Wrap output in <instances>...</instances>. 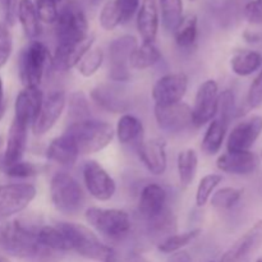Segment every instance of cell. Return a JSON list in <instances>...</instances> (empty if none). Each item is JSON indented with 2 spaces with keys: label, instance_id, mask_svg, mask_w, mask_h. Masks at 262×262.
<instances>
[{
  "label": "cell",
  "instance_id": "obj_40",
  "mask_svg": "<svg viewBox=\"0 0 262 262\" xmlns=\"http://www.w3.org/2000/svg\"><path fill=\"white\" fill-rule=\"evenodd\" d=\"M223 182V176L217 173H210L206 176L202 177L199 182V186L196 189V197H194V201H196L197 207H204L206 206L207 202L210 201L211 196L214 194V192L216 191V188L219 187V184Z\"/></svg>",
  "mask_w": 262,
  "mask_h": 262
},
{
  "label": "cell",
  "instance_id": "obj_53",
  "mask_svg": "<svg viewBox=\"0 0 262 262\" xmlns=\"http://www.w3.org/2000/svg\"><path fill=\"white\" fill-rule=\"evenodd\" d=\"M245 37L248 42H257L260 41V36L257 33H251V32H246L245 33Z\"/></svg>",
  "mask_w": 262,
  "mask_h": 262
},
{
  "label": "cell",
  "instance_id": "obj_31",
  "mask_svg": "<svg viewBox=\"0 0 262 262\" xmlns=\"http://www.w3.org/2000/svg\"><path fill=\"white\" fill-rule=\"evenodd\" d=\"M199 170V154L193 148L179 151L177 156V173L179 183L183 188L191 186Z\"/></svg>",
  "mask_w": 262,
  "mask_h": 262
},
{
  "label": "cell",
  "instance_id": "obj_32",
  "mask_svg": "<svg viewBox=\"0 0 262 262\" xmlns=\"http://www.w3.org/2000/svg\"><path fill=\"white\" fill-rule=\"evenodd\" d=\"M163 58L161 50L155 42H142L137 46L130 58V69L146 71L152 68Z\"/></svg>",
  "mask_w": 262,
  "mask_h": 262
},
{
  "label": "cell",
  "instance_id": "obj_58",
  "mask_svg": "<svg viewBox=\"0 0 262 262\" xmlns=\"http://www.w3.org/2000/svg\"><path fill=\"white\" fill-rule=\"evenodd\" d=\"M0 262H10V261L7 260V258H0Z\"/></svg>",
  "mask_w": 262,
  "mask_h": 262
},
{
  "label": "cell",
  "instance_id": "obj_33",
  "mask_svg": "<svg viewBox=\"0 0 262 262\" xmlns=\"http://www.w3.org/2000/svg\"><path fill=\"white\" fill-rule=\"evenodd\" d=\"M174 33V41L181 49H191L199 37V19L196 14L183 15Z\"/></svg>",
  "mask_w": 262,
  "mask_h": 262
},
{
  "label": "cell",
  "instance_id": "obj_10",
  "mask_svg": "<svg viewBox=\"0 0 262 262\" xmlns=\"http://www.w3.org/2000/svg\"><path fill=\"white\" fill-rule=\"evenodd\" d=\"M37 188L32 183H10L0 186V220L25 211L36 199Z\"/></svg>",
  "mask_w": 262,
  "mask_h": 262
},
{
  "label": "cell",
  "instance_id": "obj_43",
  "mask_svg": "<svg viewBox=\"0 0 262 262\" xmlns=\"http://www.w3.org/2000/svg\"><path fill=\"white\" fill-rule=\"evenodd\" d=\"M235 112V97L232 90H224L219 95V107L216 117L229 124Z\"/></svg>",
  "mask_w": 262,
  "mask_h": 262
},
{
  "label": "cell",
  "instance_id": "obj_37",
  "mask_svg": "<svg viewBox=\"0 0 262 262\" xmlns=\"http://www.w3.org/2000/svg\"><path fill=\"white\" fill-rule=\"evenodd\" d=\"M158 5L163 27L173 32L183 18V0H159Z\"/></svg>",
  "mask_w": 262,
  "mask_h": 262
},
{
  "label": "cell",
  "instance_id": "obj_23",
  "mask_svg": "<svg viewBox=\"0 0 262 262\" xmlns=\"http://www.w3.org/2000/svg\"><path fill=\"white\" fill-rule=\"evenodd\" d=\"M136 26L142 42H155L160 26L158 0H141L136 14Z\"/></svg>",
  "mask_w": 262,
  "mask_h": 262
},
{
  "label": "cell",
  "instance_id": "obj_20",
  "mask_svg": "<svg viewBox=\"0 0 262 262\" xmlns=\"http://www.w3.org/2000/svg\"><path fill=\"white\" fill-rule=\"evenodd\" d=\"M168 209V192L161 184L148 183L142 188L137 211L143 222L154 219Z\"/></svg>",
  "mask_w": 262,
  "mask_h": 262
},
{
  "label": "cell",
  "instance_id": "obj_21",
  "mask_svg": "<svg viewBox=\"0 0 262 262\" xmlns=\"http://www.w3.org/2000/svg\"><path fill=\"white\" fill-rule=\"evenodd\" d=\"M260 165V159L252 151L222 154L216 159V168L230 176H250L255 173Z\"/></svg>",
  "mask_w": 262,
  "mask_h": 262
},
{
  "label": "cell",
  "instance_id": "obj_34",
  "mask_svg": "<svg viewBox=\"0 0 262 262\" xmlns=\"http://www.w3.org/2000/svg\"><path fill=\"white\" fill-rule=\"evenodd\" d=\"M37 241L41 247L49 248L55 252L66 253L71 251L66 235L55 224L41 225L37 232Z\"/></svg>",
  "mask_w": 262,
  "mask_h": 262
},
{
  "label": "cell",
  "instance_id": "obj_50",
  "mask_svg": "<svg viewBox=\"0 0 262 262\" xmlns=\"http://www.w3.org/2000/svg\"><path fill=\"white\" fill-rule=\"evenodd\" d=\"M166 262H192V257L187 251L182 250L178 251V252L171 253Z\"/></svg>",
  "mask_w": 262,
  "mask_h": 262
},
{
  "label": "cell",
  "instance_id": "obj_17",
  "mask_svg": "<svg viewBox=\"0 0 262 262\" xmlns=\"http://www.w3.org/2000/svg\"><path fill=\"white\" fill-rule=\"evenodd\" d=\"M261 245L262 220H258L225 251L219 262H250Z\"/></svg>",
  "mask_w": 262,
  "mask_h": 262
},
{
  "label": "cell",
  "instance_id": "obj_26",
  "mask_svg": "<svg viewBox=\"0 0 262 262\" xmlns=\"http://www.w3.org/2000/svg\"><path fill=\"white\" fill-rule=\"evenodd\" d=\"M114 132L120 145L132 146V147L137 148L143 141L145 127L140 118L129 114V113H125V114L120 115L118 119Z\"/></svg>",
  "mask_w": 262,
  "mask_h": 262
},
{
  "label": "cell",
  "instance_id": "obj_4",
  "mask_svg": "<svg viewBox=\"0 0 262 262\" xmlns=\"http://www.w3.org/2000/svg\"><path fill=\"white\" fill-rule=\"evenodd\" d=\"M84 217L90 228L109 242H123L132 232V217L124 210L91 206L84 211Z\"/></svg>",
  "mask_w": 262,
  "mask_h": 262
},
{
  "label": "cell",
  "instance_id": "obj_56",
  "mask_svg": "<svg viewBox=\"0 0 262 262\" xmlns=\"http://www.w3.org/2000/svg\"><path fill=\"white\" fill-rule=\"evenodd\" d=\"M51 2H54L56 5H58V4H60V3L63 2V0H51Z\"/></svg>",
  "mask_w": 262,
  "mask_h": 262
},
{
  "label": "cell",
  "instance_id": "obj_57",
  "mask_svg": "<svg viewBox=\"0 0 262 262\" xmlns=\"http://www.w3.org/2000/svg\"><path fill=\"white\" fill-rule=\"evenodd\" d=\"M3 143H4V140H3V137H2V136H0V148H2Z\"/></svg>",
  "mask_w": 262,
  "mask_h": 262
},
{
  "label": "cell",
  "instance_id": "obj_3",
  "mask_svg": "<svg viewBox=\"0 0 262 262\" xmlns=\"http://www.w3.org/2000/svg\"><path fill=\"white\" fill-rule=\"evenodd\" d=\"M54 224L63 232L71 251L87 260L102 262L115 253L110 246L105 245L91 228L79 223L55 222Z\"/></svg>",
  "mask_w": 262,
  "mask_h": 262
},
{
  "label": "cell",
  "instance_id": "obj_24",
  "mask_svg": "<svg viewBox=\"0 0 262 262\" xmlns=\"http://www.w3.org/2000/svg\"><path fill=\"white\" fill-rule=\"evenodd\" d=\"M43 100V92L40 87H23L17 95L14 102V118L32 125Z\"/></svg>",
  "mask_w": 262,
  "mask_h": 262
},
{
  "label": "cell",
  "instance_id": "obj_30",
  "mask_svg": "<svg viewBox=\"0 0 262 262\" xmlns=\"http://www.w3.org/2000/svg\"><path fill=\"white\" fill-rule=\"evenodd\" d=\"M262 68V54L255 50L241 49L230 58V69L239 77H248Z\"/></svg>",
  "mask_w": 262,
  "mask_h": 262
},
{
  "label": "cell",
  "instance_id": "obj_19",
  "mask_svg": "<svg viewBox=\"0 0 262 262\" xmlns=\"http://www.w3.org/2000/svg\"><path fill=\"white\" fill-rule=\"evenodd\" d=\"M95 42V37L89 35L83 40L72 43H58L55 51L51 55L53 59V71L55 72H68L76 68L82 58L87 54V51L92 48Z\"/></svg>",
  "mask_w": 262,
  "mask_h": 262
},
{
  "label": "cell",
  "instance_id": "obj_13",
  "mask_svg": "<svg viewBox=\"0 0 262 262\" xmlns=\"http://www.w3.org/2000/svg\"><path fill=\"white\" fill-rule=\"evenodd\" d=\"M219 84L215 79H206L200 84L192 107V120L194 128L207 125L217 114L219 107Z\"/></svg>",
  "mask_w": 262,
  "mask_h": 262
},
{
  "label": "cell",
  "instance_id": "obj_42",
  "mask_svg": "<svg viewBox=\"0 0 262 262\" xmlns=\"http://www.w3.org/2000/svg\"><path fill=\"white\" fill-rule=\"evenodd\" d=\"M99 22L102 30L113 31L122 25V15L118 9L115 0H107L101 8V12L99 15Z\"/></svg>",
  "mask_w": 262,
  "mask_h": 262
},
{
  "label": "cell",
  "instance_id": "obj_14",
  "mask_svg": "<svg viewBox=\"0 0 262 262\" xmlns=\"http://www.w3.org/2000/svg\"><path fill=\"white\" fill-rule=\"evenodd\" d=\"M188 76L184 72H173L161 76L151 91L156 106H169L182 102L188 91Z\"/></svg>",
  "mask_w": 262,
  "mask_h": 262
},
{
  "label": "cell",
  "instance_id": "obj_41",
  "mask_svg": "<svg viewBox=\"0 0 262 262\" xmlns=\"http://www.w3.org/2000/svg\"><path fill=\"white\" fill-rule=\"evenodd\" d=\"M242 188H235V187H224L214 192V194L210 199V204L216 210H229L234 207L241 199L243 197Z\"/></svg>",
  "mask_w": 262,
  "mask_h": 262
},
{
  "label": "cell",
  "instance_id": "obj_35",
  "mask_svg": "<svg viewBox=\"0 0 262 262\" xmlns=\"http://www.w3.org/2000/svg\"><path fill=\"white\" fill-rule=\"evenodd\" d=\"M67 118L68 124L91 119V107L87 95L83 91H74L67 96Z\"/></svg>",
  "mask_w": 262,
  "mask_h": 262
},
{
  "label": "cell",
  "instance_id": "obj_60",
  "mask_svg": "<svg viewBox=\"0 0 262 262\" xmlns=\"http://www.w3.org/2000/svg\"><path fill=\"white\" fill-rule=\"evenodd\" d=\"M189 2H194V0H189Z\"/></svg>",
  "mask_w": 262,
  "mask_h": 262
},
{
  "label": "cell",
  "instance_id": "obj_47",
  "mask_svg": "<svg viewBox=\"0 0 262 262\" xmlns=\"http://www.w3.org/2000/svg\"><path fill=\"white\" fill-rule=\"evenodd\" d=\"M115 4L122 15V23H127L137 14L141 0H115Z\"/></svg>",
  "mask_w": 262,
  "mask_h": 262
},
{
  "label": "cell",
  "instance_id": "obj_28",
  "mask_svg": "<svg viewBox=\"0 0 262 262\" xmlns=\"http://www.w3.org/2000/svg\"><path fill=\"white\" fill-rule=\"evenodd\" d=\"M228 127H229V124L227 122H224L220 118L215 117L207 124L206 132H205L204 137H202V152L209 156H214L217 152H220V150L223 147V143L225 141V137H227Z\"/></svg>",
  "mask_w": 262,
  "mask_h": 262
},
{
  "label": "cell",
  "instance_id": "obj_22",
  "mask_svg": "<svg viewBox=\"0 0 262 262\" xmlns=\"http://www.w3.org/2000/svg\"><path fill=\"white\" fill-rule=\"evenodd\" d=\"M30 125L25 122L13 118L5 141V150L2 152L3 160L8 164L17 163L23 159L28 143V130Z\"/></svg>",
  "mask_w": 262,
  "mask_h": 262
},
{
  "label": "cell",
  "instance_id": "obj_2",
  "mask_svg": "<svg viewBox=\"0 0 262 262\" xmlns=\"http://www.w3.org/2000/svg\"><path fill=\"white\" fill-rule=\"evenodd\" d=\"M64 135L76 145L79 155H91L106 148L115 137L110 123L99 119H87L67 125Z\"/></svg>",
  "mask_w": 262,
  "mask_h": 262
},
{
  "label": "cell",
  "instance_id": "obj_29",
  "mask_svg": "<svg viewBox=\"0 0 262 262\" xmlns=\"http://www.w3.org/2000/svg\"><path fill=\"white\" fill-rule=\"evenodd\" d=\"M17 19L19 20L23 33L28 40H37L41 35V20L38 18L35 3L32 0H19Z\"/></svg>",
  "mask_w": 262,
  "mask_h": 262
},
{
  "label": "cell",
  "instance_id": "obj_54",
  "mask_svg": "<svg viewBox=\"0 0 262 262\" xmlns=\"http://www.w3.org/2000/svg\"><path fill=\"white\" fill-rule=\"evenodd\" d=\"M102 262H118V257H117V253H113L110 257H107L106 260L102 261Z\"/></svg>",
  "mask_w": 262,
  "mask_h": 262
},
{
  "label": "cell",
  "instance_id": "obj_27",
  "mask_svg": "<svg viewBox=\"0 0 262 262\" xmlns=\"http://www.w3.org/2000/svg\"><path fill=\"white\" fill-rule=\"evenodd\" d=\"M143 223H145V229L148 237L154 241H158V243L176 234L177 229H178L176 215L169 207L154 219Z\"/></svg>",
  "mask_w": 262,
  "mask_h": 262
},
{
  "label": "cell",
  "instance_id": "obj_12",
  "mask_svg": "<svg viewBox=\"0 0 262 262\" xmlns=\"http://www.w3.org/2000/svg\"><path fill=\"white\" fill-rule=\"evenodd\" d=\"M90 97L97 107L112 114H125L132 105L123 83L112 81L95 86L90 92Z\"/></svg>",
  "mask_w": 262,
  "mask_h": 262
},
{
  "label": "cell",
  "instance_id": "obj_16",
  "mask_svg": "<svg viewBox=\"0 0 262 262\" xmlns=\"http://www.w3.org/2000/svg\"><path fill=\"white\" fill-rule=\"evenodd\" d=\"M262 133V115H252L232 128L227 138V151H250Z\"/></svg>",
  "mask_w": 262,
  "mask_h": 262
},
{
  "label": "cell",
  "instance_id": "obj_18",
  "mask_svg": "<svg viewBox=\"0 0 262 262\" xmlns=\"http://www.w3.org/2000/svg\"><path fill=\"white\" fill-rule=\"evenodd\" d=\"M136 151L138 159L148 173L156 177L165 173L168 169V154L166 142L163 138L154 137L150 140H143Z\"/></svg>",
  "mask_w": 262,
  "mask_h": 262
},
{
  "label": "cell",
  "instance_id": "obj_25",
  "mask_svg": "<svg viewBox=\"0 0 262 262\" xmlns=\"http://www.w3.org/2000/svg\"><path fill=\"white\" fill-rule=\"evenodd\" d=\"M45 156L51 163L58 164L64 168H71L77 163L81 155L73 141L63 133L50 141L45 150Z\"/></svg>",
  "mask_w": 262,
  "mask_h": 262
},
{
  "label": "cell",
  "instance_id": "obj_59",
  "mask_svg": "<svg viewBox=\"0 0 262 262\" xmlns=\"http://www.w3.org/2000/svg\"><path fill=\"white\" fill-rule=\"evenodd\" d=\"M256 262H262V256H261V257H258L257 261H256Z\"/></svg>",
  "mask_w": 262,
  "mask_h": 262
},
{
  "label": "cell",
  "instance_id": "obj_36",
  "mask_svg": "<svg viewBox=\"0 0 262 262\" xmlns=\"http://www.w3.org/2000/svg\"><path fill=\"white\" fill-rule=\"evenodd\" d=\"M201 233L202 230L200 228L184 233H176V234L170 235V237L159 242L158 250L161 253H165V255H171L174 252H178V251H182L187 246L191 245L192 242H194L201 235Z\"/></svg>",
  "mask_w": 262,
  "mask_h": 262
},
{
  "label": "cell",
  "instance_id": "obj_46",
  "mask_svg": "<svg viewBox=\"0 0 262 262\" xmlns=\"http://www.w3.org/2000/svg\"><path fill=\"white\" fill-rule=\"evenodd\" d=\"M246 104L250 109H257L262 105V68L248 89Z\"/></svg>",
  "mask_w": 262,
  "mask_h": 262
},
{
  "label": "cell",
  "instance_id": "obj_1",
  "mask_svg": "<svg viewBox=\"0 0 262 262\" xmlns=\"http://www.w3.org/2000/svg\"><path fill=\"white\" fill-rule=\"evenodd\" d=\"M41 225L25 219H13L0 228V247L7 255L33 260L40 252L37 232Z\"/></svg>",
  "mask_w": 262,
  "mask_h": 262
},
{
  "label": "cell",
  "instance_id": "obj_15",
  "mask_svg": "<svg viewBox=\"0 0 262 262\" xmlns=\"http://www.w3.org/2000/svg\"><path fill=\"white\" fill-rule=\"evenodd\" d=\"M154 117H155L158 127L170 135H178L193 127L192 107L183 101L169 105V106H156L155 105Z\"/></svg>",
  "mask_w": 262,
  "mask_h": 262
},
{
  "label": "cell",
  "instance_id": "obj_6",
  "mask_svg": "<svg viewBox=\"0 0 262 262\" xmlns=\"http://www.w3.org/2000/svg\"><path fill=\"white\" fill-rule=\"evenodd\" d=\"M18 71L23 87H40L49 72L53 71V59L42 41L33 40L20 51Z\"/></svg>",
  "mask_w": 262,
  "mask_h": 262
},
{
  "label": "cell",
  "instance_id": "obj_8",
  "mask_svg": "<svg viewBox=\"0 0 262 262\" xmlns=\"http://www.w3.org/2000/svg\"><path fill=\"white\" fill-rule=\"evenodd\" d=\"M137 37L133 35H122L115 37L107 48V74L109 81L125 83L130 79V58L137 49Z\"/></svg>",
  "mask_w": 262,
  "mask_h": 262
},
{
  "label": "cell",
  "instance_id": "obj_39",
  "mask_svg": "<svg viewBox=\"0 0 262 262\" xmlns=\"http://www.w3.org/2000/svg\"><path fill=\"white\" fill-rule=\"evenodd\" d=\"M105 60V53L101 48H91L87 51L86 55L79 60L77 64L76 69L82 77L84 78H90V77L95 76L100 68L102 67Z\"/></svg>",
  "mask_w": 262,
  "mask_h": 262
},
{
  "label": "cell",
  "instance_id": "obj_52",
  "mask_svg": "<svg viewBox=\"0 0 262 262\" xmlns=\"http://www.w3.org/2000/svg\"><path fill=\"white\" fill-rule=\"evenodd\" d=\"M123 262H150L147 258H145L143 256L138 255V253H132V255L128 256L127 258H124Z\"/></svg>",
  "mask_w": 262,
  "mask_h": 262
},
{
  "label": "cell",
  "instance_id": "obj_61",
  "mask_svg": "<svg viewBox=\"0 0 262 262\" xmlns=\"http://www.w3.org/2000/svg\"><path fill=\"white\" fill-rule=\"evenodd\" d=\"M261 158H262V151H261Z\"/></svg>",
  "mask_w": 262,
  "mask_h": 262
},
{
  "label": "cell",
  "instance_id": "obj_38",
  "mask_svg": "<svg viewBox=\"0 0 262 262\" xmlns=\"http://www.w3.org/2000/svg\"><path fill=\"white\" fill-rule=\"evenodd\" d=\"M0 171L9 178L17 179L33 178L40 174V169L35 163L20 160L17 163L8 164L3 160L2 152H0Z\"/></svg>",
  "mask_w": 262,
  "mask_h": 262
},
{
  "label": "cell",
  "instance_id": "obj_9",
  "mask_svg": "<svg viewBox=\"0 0 262 262\" xmlns=\"http://www.w3.org/2000/svg\"><path fill=\"white\" fill-rule=\"evenodd\" d=\"M86 191L96 201H110L117 193V183L109 171L96 160H87L82 166Z\"/></svg>",
  "mask_w": 262,
  "mask_h": 262
},
{
  "label": "cell",
  "instance_id": "obj_51",
  "mask_svg": "<svg viewBox=\"0 0 262 262\" xmlns=\"http://www.w3.org/2000/svg\"><path fill=\"white\" fill-rule=\"evenodd\" d=\"M5 109H7V101H5L4 96V84H3V79L0 77V120L4 117Z\"/></svg>",
  "mask_w": 262,
  "mask_h": 262
},
{
  "label": "cell",
  "instance_id": "obj_48",
  "mask_svg": "<svg viewBox=\"0 0 262 262\" xmlns=\"http://www.w3.org/2000/svg\"><path fill=\"white\" fill-rule=\"evenodd\" d=\"M18 0H0V8H2L3 15H4V23L9 26H14L17 20L18 13Z\"/></svg>",
  "mask_w": 262,
  "mask_h": 262
},
{
  "label": "cell",
  "instance_id": "obj_45",
  "mask_svg": "<svg viewBox=\"0 0 262 262\" xmlns=\"http://www.w3.org/2000/svg\"><path fill=\"white\" fill-rule=\"evenodd\" d=\"M35 7L41 22L49 23V25L55 23L59 14L58 5L55 3L51 0H35Z\"/></svg>",
  "mask_w": 262,
  "mask_h": 262
},
{
  "label": "cell",
  "instance_id": "obj_49",
  "mask_svg": "<svg viewBox=\"0 0 262 262\" xmlns=\"http://www.w3.org/2000/svg\"><path fill=\"white\" fill-rule=\"evenodd\" d=\"M246 19L252 25L262 23V0H252L246 5L245 9Z\"/></svg>",
  "mask_w": 262,
  "mask_h": 262
},
{
  "label": "cell",
  "instance_id": "obj_5",
  "mask_svg": "<svg viewBox=\"0 0 262 262\" xmlns=\"http://www.w3.org/2000/svg\"><path fill=\"white\" fill-rule=\"evenodd\" d=\"M49 192L54 209L64 216H76L86 204L82 186L67 171H56L51 177Z\"/></svg>",
  "mask_w": 262,
  "mask_h": 262
},
{
  "label": "cell",
  "instance_id": "obj_55",
  "mask_svg": "<svg viewBox=\"0 0 262 262\" xmlns=\"http://www.w3.org/2000/svg\"><path fill=\"white\" fill-rule=\"evenodd\" d=\"M101 2L102 0H90V3H91L92 5H99Z\"/></svg>",
  "mask_w": 262,
  "mask_h": 262
},
{
  "label": "cell",
  "instance_id": "obj_62",
  "mask_svg": "<svg viewBox=\"0 0 262 262\" xmlns=\"http://www.w3.org/2000/svg\"><path fill=\"white\" fill-rule=\"evenodd\" d=\"M209 262H215V261H209Z\"/></svg>",
  "mask_w": 262,
  "mask_h": 262
},
{
  "label": "cell",
  "instance_id": "obj_11",
  "mask_svg": "<svg viewBox=\"0 0 262 262\" xmlns=\"http://www.w3.org/2000/svg\"><path fill=\"white\" fill-rule=\"evenodd\" d=\"M67 92L63 89L51 90L43 95L38 114L31 125V130L35 136H43L50 132L58 123L67 106Z\"/></svg>",
  "mask_w": 262,
  "mask_h": 262
},
{
  "label": "cell",
  "instance_id": "obj_44",
  "mask_svg": "<svg viewBox=\"0 0 262 262\" xmlns=\"http://www.w3.org/2000/svg\"><path fill=\"white\" fill-rule=\"evenodd\" d=\"M13 51V37L9 27L4 22L0 23V69L8 63Z\"/></svg>",
  "mask_w": 262,
  "mask_h": 262
},
{
  "label": "cell",
  "instance_id": "obj_7",
  "mask_svg": "<svg viewBox=\"0 0 262 262\" xmlns=\"http://www.w3.org/2000/svg\"><path fill=\"white\" fill-rule=\"evenodd\" d=\"M55 38L58 43H72L89 36V20L84 10L76 2H69L59 10L55 20Z\"/></svg>",
  "mask_w": 262,
  "mask_h": 262
}]
</instances>
